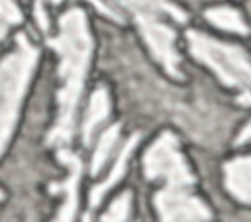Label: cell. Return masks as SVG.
I'll use <instances>...</instances> for the list:
<instances>
[{
    "mask_svg": "<svg viewBox=\"0 0 251 222\" xmlns=\"http://www.w3.org/2000/svg\"><path fill=\"white\" fill-rule=\"evenodd\" d=\"M133 18L153 57L171 77L180 79V57L175 49V31L167 24H163L159 20V14L155 12H133Z\"/></svg>",
    "mask_w": 251,
    "mask_h": 222,
    "instance_id": "8992f818",
    "label": "cell"
},
{
    "mask_svg": "<svg viewBox=\"0 0 251 222\" xmlns=\"http://www.w3.org/2000/svg\"><path fill=\"white\" fill-rule=\"evenodd\" d=\"M143 171L147 179L165 183L194 185V175L178 149V141L171 132H163L143 155Z\"/></svg>",
    "mask_w": 251,
    "mask_h": 222,
    "instance_id": "277c9868",
    "label": "cell"
},
{
    "mask_svg": "<svg viewBox=\"0 0 251 222\" xmlns=\"http://www.w3.org/2000/svg\"><path fill=\"white\" fill-rule=\"evenodd\" d=\"M118 138H120V126L118 124H114L102 132V136L96 143V149L92 153V161H90V173L92 175H98L102 171V167L106 165L110 153L114 151V147L118 143Z\"/></svg>",
    "mask_w": 251,
    "mask_h": 222,
    "instance_id": "7c38bea8",
    "label": "cell"
},
{
    "mask_svg": "<svg viewBox=\"0 0 251 222\" xmlns=\"http://www.w3.org/2000/svg\"><path fill=\"white\" fill-rule=\"evenodd\" d=\"M43 2H51V4H59L61 0H35V6H37V4H41V6H43Z\"/></svg>",
    "mask_w": 251,
    "mask_h": 222,
    "instance_id": "e0dca14e",
    "label": "cell"
},
{
    "mask_svg": "<svg viewBox=\"0 0 251 222\" xmlns=\"http://www.w3.org/2000/svg\"><path fill=\"white\" fill-rule=\"evenodd\" d=\"M131 208V193L120 194L108 208V212L102 216V222H126Z\"/></svg>",
    "mask_w": 251,
    "mask_h": 222,
    "instance_id": "5bb4252c",
    "label": "cell"
},
{
    "mask_svg": "<svg viewBox=\"0 0 251 222\" xmlns=\"http://www.w3.org/2000/svg\"><path fill=\"white\" fill-rule=\"evenodd\" d=\"M247 141H251V122L241 130V134H239V136H237V139H235V143H237V145L247 143Z\"/></svg>",
    "mask_w": 251,
    "mask_h": 222,
    "instance_id": "2e32d148",
    "label": "cell"
},
{
    "mask_svg": "<svg viewBox=\"0 0 251 222\" xmlns=\"http://www.w3.org/2000/svg\"><path fill=\"white\" fill-rule=\"evenodd\" d=\"M124 6L133 14V12H155V14H161V12H167L171 14L176 22H184L186 16L173 4H169L167 0H122Z\"/></svg>",
    "mask_w": 251,
    "mask_h": 222,
    "instance_id": "4fadbf2b",
    "label": "cell"
},
{
    "mask_svg": "<svg viewBox=\"0 0 251 222\" xmlns=\"http://www.w3.org/2000/svg\"><path fill=\"white\" fill-rule=\"evenodd\" d=\"M161 222H210V208L192 193V185L165 183L155 194Z\"/></svg>",
    "mask_w": 251,
    "mask_h": 222,
    "instance_id": "5b68a950",
    "label": "cell"
},
{
    "mask_svg": "<svg viewBox=\"0 0 251 222\" xmlns=\"http://www.w3.org/2000/svg\"><path fill=\"white\" fill-rule=\"evenodd\" d=\"M57 157L63 165L69 167V175L65 181L53 183L49 187L51 193L63 196V204L53 222H75V216L78 210V183H80V175H82V163H80L78 155H75L73 151H69L65 147H59Z\"/></svg>",
    "mask_w": 251,
    "mask_h": 222,
    "instance_id": "52a82bcc",
    "label": "cell"
},
{
    "mask_svg": "<svg viewBox=\"0 0 251 222\" xmlns=\"http://www.w3.org/2000/svg\"><path fill=\"white\" fill-rule=\"evenodd\" d=\"M108 116H110V96L104 86H98L90 96V102H88V108L84 114V122H82V139L86 145H90L96 130Z\"/></svg>",
    "mask_w": 251,
    "mask_h": 222,
    "instance_id": "9c48e42d",
    "label": "cell"
},
{
    "mask_svg": "<svg viewBox=\"0 0 251 222\" xmlns=\"http://www.w3.org/2000/svg\"><path fill=\"white\" fill-rule=\"evenodd\" d=\"M186 41L190 53L210 67L224 84L241 90L239 102L251 104V57L239 45L218 41L194 29L186 31Z\"/></svg>",
    "mask_w": 251,
    "mask_h": 222,
    "instance_id": "3957f363",
    "label": "cell"
},
{
    "mask_svg": "<svg viewBox=\"0 0 251 222\" xmlns=\"http://www.w3.org/2000/svg\"><path fill=\"white\" fill-rule=\"evenodd\" d=\"M224 181L231 196L251 204V157H235L224 165Z\"/></svg>",
    "mask_w": 251,
    "mask_h": 222,
    "instance_id": "ba28073f",
    "label": "cell"
},
{
    "mask_svg": "<svg viewBox=\"0 0 251 222\" xmlns=\"http://www.w3.org/2000/svg\"><path fill=\"white\" fill-rule=\"evenodd\" d=\"M37 57V47L24 33H18L16 49L0 61V155L12 138Z\"/></svg>",
    "mask_w": 251,
    "mask_h": 222,
    "instance_id": "7a4b0ae2",
    "label": "cell"
},
{
    "mask_svg": "<svg viewBox=\"0 0 251 222\" xmlns=\"http://www.w3.org/2000/svg\"><path fill=\"white\" fill-rule=\"evenodd\" d=\"M206 20L216 26V28H222L226 31H235V33H247V24L243 22L241 14L229 6H218V8H210L206 10Z\"/></svg>",
    "mask_w": 251,
    "mask_h": 222,
    "instance_id": "8fae6325",
    "label": "cell"
},
{
    "mask_svg": "<svg viewBox=\"0 0 251 222\" xmlns=\"http://www.w3.org/2000/svg\"><path fill=\"white\" fill-rule=\"evenodd\" d=\"M49 45L59 55L61 88L57 94L59 112L55 126L47 134V143L65 147L75 134L76 110L92 55V35L80 8H73L59 18V33L57 37L49 39Z\"/></svg>",
    "mask_w": 251,
    "mask_h": 222,
    "instance_id": "6da1fadb",
    "label": "cell"
},
{
    "mask_svg": "<svg viewBox=\"0 0 251 222\" xmlns=\"http://www.w3.org/2000/svg\"><path fill=\"white\" fill-rule=\"evenodd\" d=\"M137 138H139V136L133 134V136L126 141V145L122 147V151H120V155H118L114 167L110 169V175H108L102 183L94 185V189L90 191V210L96 208V206L100 204V200L104 198V194L124 177V173H126V169H127V161H129V157H131V151H133V147L137 145Z\"/></svg>",
    "mask_w": 251,
    "mask_h": 222,
    "instance_id": "30bf717a",
    "label": "cell"
},
{
    "mask_svg": "<svg viewBox=\"0 0 251 222\" xmlns=\"http://www.w3.org/2000/svg\"><path fill=\"white\" fill-rule=\"evenodd\" d=\"M22 22V12L14 0H0V39H4L10 26Z\"/></svg>",
    "mask_w": 251,
    "mask_h": 222,
    "instance_id": "9a60e30c",
    "label": "cell"
}]
</instances>
